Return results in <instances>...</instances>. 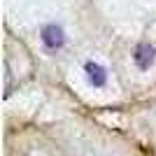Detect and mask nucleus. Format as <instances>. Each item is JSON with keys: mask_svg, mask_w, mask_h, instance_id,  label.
<instances>
[{"mask_svg": "<svg viewBox=\"0 0 156 156\" xmlns=\"http://www.w3.org/2000/svg\"><path fill=\"white\" fill-rule=\"evenodd\" d=\"M86 75H89V82H91L93 86H105V82H107V72H105L103 65L93 63V61H89V63L84 65Z\"/></svg>", "mask_w": 156, "mask_h": 156, "instance_id": "nucleus-3", "label": "nucleus"}, {"mask_svg": "<svg viewBox=\"0 0 156 156\" xmlns=\"http://www.w3.org/2000/svg\"><path fill=\"white\" fill-rule=\"evenodd\" d=\"M40 35H42L44 47H47V49H51V51H56V49H61V47L65 44V33H63V28L56 26V23H47Z\"/></svg>", "mask_w": 156, "mask_h": 156, "instance_id": "nucleus-1", "label": "nucleus"}, {"mask_svg": "<svg viewBox=\"0 0 156 156\" xmlns=\"http://www.w3.org/2000/svg\"><path fill=\"white\" fill-rule=\"evenodd\" d=\"M156 58V47L149 44V42H140L135 47V54H133V61L140 70H149V65L154 63Z\"/></svg>", "mask_w": 156, "mask_h": 156, "instance_id": "nucleus-2", "label": "nucleus"}]
</instances>
